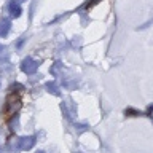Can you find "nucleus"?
<instances>
[{
  "label": "nucleus",
  "mask_w": 153,
  "mask_h": 153,
  "mask_svg": "<svg viewBox=\"0 0 153 153\" xmlns=\"http://www.w3.org/2000/svg\"><path fill=\"white\" fill-rule=\"evenodd\" d=\"M22 70L26 72V74H32V72H35V69H37V64L33 62L32 59H26L22 62Z\"/></svg>",
  "instance_id": "obj_1"
},
{
  "label": "nucleus",
  "mask_w": 153,
  "mask_h": 153,
  "mask_svg": "<svg viewBox=\"0 0 153 153\" xmlns=\"http://www.w3.org/2000/svg\"><path fill=\"white\" fill-rule=\"evenodd\" d=\"M10 10H11V14H13L14 18L19 16V13H21V8L18 7V3H16V2H13L11 5H10Z\"/></svg>",
  "instance_id": "obj_2"
},
{
  "label": "nucleus",
  "mask_w": 153,
  "mask_h": 153,
  "mask_svg": "<svg viewBox=\"0 0 153 153\" xmlns=\"http://www.w3.org/2000/svg\"><path fill=\"white\" fill-rule=\"evenodd\" d=\"M8 29H10V22L8 21H3L2 26H0V35H5V33L8 32Z\"/></svg>",
  "instance_id": "obj_3"
}]
</instances>
